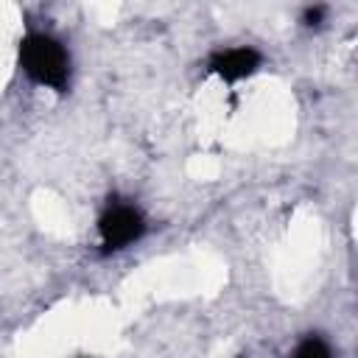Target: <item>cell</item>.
Listing matches in <instances>:
<instances>
[{
  "label": "cell",
  "instance_id": "3957f363",
  "mask_svg": "<svg viewBox=\"0 0 358 358\" xmlns=\"http://www.w3.org/2000/svg\"><path fill=\"white\" fill-rule=\"evenodd\" d=\"M263 64L260 50L249 48V45H235V48H221L207 59V70L218 78H224L227 84L243 81L249 76H255Z\"/></svg>",
  "mask_w": 358,
  "mask_h": 358
},
{
  "label": "cell",
  "instance_id": "5b68a950",
  "mask_svg": "<svg viewBox=\"0 0 358 358\" xmlns=\"http://www.w3.org/2000/svg\"><path fill=\"white\" fill-rule=\"evenodd\" d=\"M324 14H327V6H308L302 11V22L305 25H319L324 20Z\"/></svg>",
  "mask_w": 358,
  "mask_h": 358
},
{
  "label": "cell",
  "instance_id": "277c9868",
  "mask_svg": "<svg viewBox=\"0 0 358 358\" xmlns=\"http://www.w3.org/2000/svg\"><path fill=\"white\" fill-rule=\"evenodd\" d=\"M291 358H333L330 344L319 333H308L291 352Z\"/></svg>",
  "mask_w": 358,
  "mask_h": 358
},
{
  "label": "cell",
  "instance_id": "6da1fadb",
  "mask_svg": "<svg viewBox=\"0 0 358 358\" xmlns=\"http://www.w3.org/2000/svg\"><path fill=\"white\" fill-rule=\"evenodd\" d=\"M20 70L39 87H48L53 92H67L70 87V50L64 48L62 39L45 34V31H31L20 39Z\"/></svg>",
  "mask_w": 358,
  "mask_h": 358
},
{
  "label": "cell",
  "instance_id": "7a4b0ae2",
  "mask_svg": "<svg viewBox=\"0 0 358 358\" xmlns=\"http://www.w3.org/2000/svg\"><path fill=\"white\" fill-rule=\"evenodd\" d=\"M98 235L103 255L123 252L145 235V215L137 204L112 196L98 215Z\"/></svg>",
  "mask_w": 358,
  "mask_h": 358
}]
</instances>
